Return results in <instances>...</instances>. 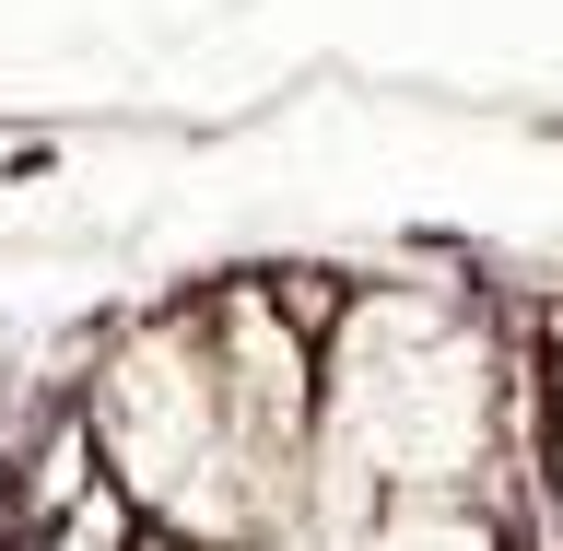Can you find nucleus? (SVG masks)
I'll list each match as a JSON object with an SVG mask.
<instances>
[{
    "mask_svg": "<svg viewBox=\"0 0 563 551\" xmlns=\"http://www.w3.org/2000/svg\"><path fill=\"white\" fill-rule=\"evenodd\" d=\"M493 447V364L482 329L457 306H376L341 329V399H329V447H317V493H341V540H364V493H457Z\"/></svg>",
    "mask_w": 563,
    "mask_h": 551,
    "instance_id": "1",
    "label": "nucleus"
},
{
    "mask_svg": "<svg viewBox=\"0 0 563 551\" xmlns=\"http://www.w3.org/2000/svg\"><path fill=\"white\" fill-rule=\"evenodd\" d=\"M352 551H505V517L470 505V493H399V505L364 517Z\"/></svg>",
    "mask_w": 563,
    "mask_h": 551,
    "instance_id": "2",
    "label": "nucleus"
},
{
    "mask_svg": "<svg viewBox=\"0 0 563 551\" xmlns=\"http://www.w3.org/2000/svg\"><path fill=\"white\" fill-rule=\"evenodd\" d=\"M130 551H200V540H176V528H153V540H130Z\"/></svg>",
    "mask_w": 563,
    "mask_h": 551,
    "instance_id": "3",
    "label": "nucleus"
},
{
    "mask_svg": "<svg viewBox=\"0 0 563 551\" xmlns=\"http://www.w3.org/2000/svg\"><path fill=\"white\" fill-rule=\"evenodd\" d=\"M552 447H563V399H552Z\"/></svg>",
    "mask_w": 563,
    "mask_h": 551,
    "instance_id": "4",
    "label": "nucleus"
}]
</instances>
